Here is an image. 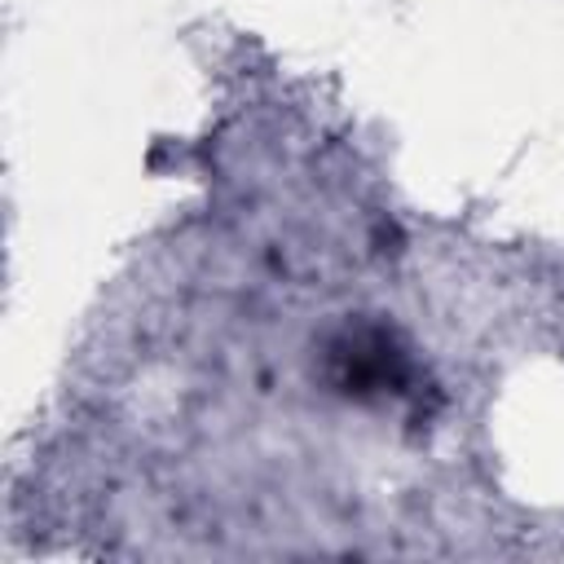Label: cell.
Returning <instances> with one entry per match:
<instances>
[{
  "instance_id": "6da1fadb",
  "label": "cell",
  "mask_w": 564,
  "mask_h": 564,
  "mask_svg": "<svg viewBox=\"0 0 564 564\" xmlns=\"http://www.w3.org/2000/svg\"><path fill=\"white\" fill-rule=\"evenodd\" d=\"M326 383L352 401L410 397L414 392V361L388 326L348 322L326 344Z\"/></svg>"
}]
</instances>
